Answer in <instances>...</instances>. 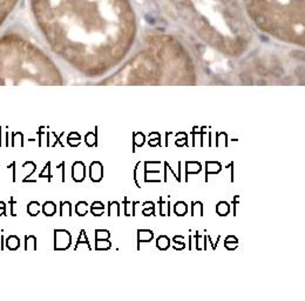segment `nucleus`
Wrapping results in <instances>:
<instances>
[{"label": "nucleus", "mask_w": 305, "mask_h": 301, "mask_svg": "<svg viewBox=\"0 0 305 301\" xmlns=\"http://www.w3.org/2000/svg\"><path fill=\"white\" fill-rule=\"evenodd\" d=\"M29 8L54 51L88 72L119 59L135 33L129 0H29Z\"/></svg>", "instance_id": "f257e3e1"}, {"label": "nucleus", "mask_w": 305, "mask_h": 301, "mask_svg": "<svg viewBox=\"0 0 305 301\" xmlns=\"http://www.w3.org/2000/svg\"><path fill=\"white\" fill-rule=\"evenodd\" d=\"M181 18L205 39L226 48L243 46L248 25L237 0H167Z\"/></svg>", "instance_id": "f03ea898"}, {"label": "nucleus", "mask_w": 305, "mask_h": 301, "mask_svg": "<svg viewBox=\"0 0 305 301\" xmlns=\"http://www.w3.org/2000/svg\"><path fill=\"white\" fill-rule=\"evenodd\" d=\"M50 60L28 39L16 32L0 37V84L56 81Z\"/></svg>", "instance_id": "7ed1b4c3"}, {"label": "nucleus", "mask_w": 305, "mask_h": 301, "mask_svg": "<svg viewBox=\"0 0 305 301\" xmlns=\"http://www.w3.org/2000/svg\"><path fill=\"white\" fill-rule=\"evenodd\" d=\"M249 18L279 39L303 44L304 0H243Z\"/></svg>", "instance_id": "20e7f679"}, {"label": "nucleus", "mask_w": 305, "mask_h": 301, "mask_svg": "<svg viewBox=\"0 0 305 301\" xmlns=\"http://www.w3.org/2000/svg\"><path fill=\"white\" fill-rule=\"evenodd\" d=\"M20 0H0V27L18 6Z\"/></svg>", "instance_id": "39448f33"}, {"label": "nucleus", "mask_w": 305, "mask_h": 301, "mask_svg": "<svg viewBox=\"0 0 305 301\" xmlns=\"http://www.w3.org/2000/svg\"><path fill=\"white\" fill-rule=\"evenodd\" d=\"M18 245H19V241L15 237H12L7 240V246H8V248H11V249H15V248L18 247Z\"/></svg>", "instance_id": "423d86ee"}]
</instances>
